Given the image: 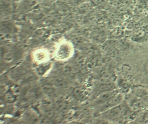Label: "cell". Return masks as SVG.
<instances>
[{
    "label": "cell",
    "instance_id": "1",
    "mask_svg": "<svg viewBox=\"0 0 148 124\" xmlns=\"http://www.w3.org/2000/svg\"><path fill=\"white\" fill-rule=\"evenodd\" d=\"M74 52L72 43L70 41L63 39L57 44L53 52V58L57 61H67L73 56Z\"/></svg>",
    "mask_w": 148,
    "mask_h": 124
},
{
    "label": "cell",
    "instance_id": "2",
    "mask_svg": "<svg viewBox=\"0 0 148 124\" xmlns=\"http://www.w3.org/2000/svg\"><path fill=\"white\" fill-rule=\"evenodd\" d=\"M32 61L34 64L41 65L49 62L51 59V54L47 49L40 48L35 49L32 53Z\"/></svg>",
    "mask_w": 148,
    "mask_h": 124
},
{
    "label": "cell",
    "instance_id": "3",
    "mask_svg": "<svg viewBox=\"0 0 148 124\" xmlns=\"http://www.w3.org/2000/svg\"><path fill=\"white\" fill-rule=\"evenodd\" d=\"M123 109L121 104L106 110L104 112L105 118L110 121H118L123 117Z\"/></svg>",
    "mask_w": 148,
    "mask_h": 124
},
{
    "label": "cell",
    "instance_id": "4",
    "mask_svg": "<svg viewBox=\"0 0 148 124\" xmlns=\"http://www.w3.org/2000/svg\"><path fill=\"white\" fill-rule=\"evenodd\" d=\"M123 101V96L119 93L117 94L108 100L104 104L106 110L122 104Z\"/></svg>",
    "mask_w": 148,
    "mask_h": 124
},
{
    "label": "cell",
    "instance_id": "5",
    "mask_svg": "<svg viewBox=\"0 0 148 124\" xmlns=\"http://www.w3.org/2000/svg\"><path fill=\"white\" fill-rule=\"evenodd\" d=\"M94 7V4L90 2H84L77 7V12L81 14H84L90 12L92 10Z\"/></svg>",
    "mask_w": 148,
    "mask_h": 124
},
{
    "label": "cell",
    "instance_id": "6",
    "mask_svg": "<svg viewBox=\"0 0 148 124\" xmlns=\"http://www.w3.org/2000/svg\"><path fill=\"white\" fill-rule=\"evenodd\" d=\"M86 1V0H70V3L71 6L76 7Z\"/></svg>",
    "mask_w": 148,
    "mask_h": 124
},
{
    "label": "cell",
    "instance_id": "7",
    "mask_svg": "<svg viewBox=\"0 0 148 124\" xmlns=\"http://www.w3.org/2000/svg\"><path fill=\"white\" fill-rule=\"evenodd\" d=\"M145 69L146 72H147L148 73V62L145 64Z\"/></svg>",
    "mask_w": 148,
    "mask_h": 124
}]
</instances>
